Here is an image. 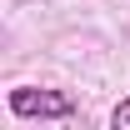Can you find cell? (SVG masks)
Wrapping results in <instances>:
<instances>
[{
    "label": "cell",
    "mask_w": 130,
    "mask_h": 130,
    "mask_svg": "<svg viewBox=\"0 0 130 130\" xmlns=\"http://www.w3.org/2000/svg\"><path fill=\"white\" fill-rule=\"evenodd\" d=\"M110 130H130V95H125V100L110 110Z\"/></svg>",
    "instance_id": "2"
},
{
    "label": "cell",
    "mask_w": 130,
    "mask_h": 130,
    "mask_svg": "<svg viewBox=\"0 0 130 130\" xmlns=\"http://www.w3.org/2000/svg\"><path fill=\"white\" fill-rule=\"evenodd\" d=\"M75 110V100L65 90H40V85H15L10 90V115L20 120H60Z\"/></svg>",
    "instance_id": "1"
}]
</instances>
